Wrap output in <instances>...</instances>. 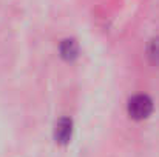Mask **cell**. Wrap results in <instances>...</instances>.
Returning a JSON list of instances; mask_svg holds the SVG:
<instances>
[{
    "label": "cell",
    "mask_w": 159,
    "mask_h": 157,
    "mask_svg": "<svg viewBox=\"0 0 159 157\" xmlns=\"http://www.w3.org/2000/svg\"><path fill=\"white\" fill-rule=\"evenodd\" d=\"M71 134H73V122L68 117H62L54 128V139L57 143L65 145L71 140Z\"/></svg>",
    "instance_id": "obj_2"
},
{
    "label": "cell",
    "mask_w": 159,
    "mask_h": 157,
    "mask_svg": "<svg viewBox=\"0 0 159 157\" xmlns=\"http://www.w3.org/2000/svg\"><path fill=\"white\" fill-rule=\"evenodd\" d=\"M153 111V102L150 97L144 96V94H139V96H134L133 99H130L128 102V112L133 119L136 120H142V119H147Z\"/></svg>",
    "instance_id": "obj_1"
},
{
    "label": "cell",
    "mask_w": 159,
    "mask_h": 157,
    "mask_svg": "<svg viewBox=\"0 0 159 157\" xmlns=\"http://www.w3.org/2000/svg\"><path fill=\"white\" fill-rule=\"evenodd\" d=\"M60 54L66 60H73L77 57V43L74 40H63L60 45Z\"/></svg>",
    "instance_id": "obj_3"
}]
</instances>
